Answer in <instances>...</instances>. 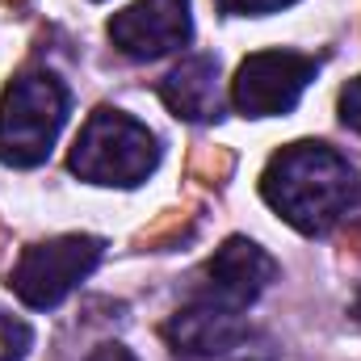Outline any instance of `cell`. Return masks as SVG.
I'll return each mask as SVG.
<instances>
[{
    "mask_svg": "<svg viewBox=\"0 0 361 361\" xmlns=\"http://www.w3.org/2000/svg\"><path fill=\"white\" fill-rule=\"evenodd\" d=\"M89 361H139V357H135L126 345H101V349H97Z\"/></svg>",
    "mask_w": 361,
    "mask_h": 361,
    "instance_id": "12",
    "label": "cell"
},
{
    "mask_svg": "<svg viewBox=\"0 0 361 361\" xmlns=\"http://www.w3.org/2000/svg\"><path fill=\"white\" fill-rule=\"evenodd\" d=\"M68 122V89L55 72H21L0 97V164L38 169Z\"/></svg>",
    "mask_w": 361,
    "mask_h": 361,
    "instance_id": "3",
    "label": "cell"
},
{
    "mask_svg": "<svg viewBox=\"0 0 361 361\" xmlns=\"http://www.w3.org/2000/svg\"><path fill=\"white\" fill-rule=\"evenodd\" d=\"M353 319L361 324V290H357V298H353Z\"/></svg>",
    "mask_w": 361,
    "mask_h": 361,
    "instance_id": "13",
    "label": "cell"
},
{
    "mask_svg": "<svg viewBox=\"0 0 361 361\" xmlns=\"http://www.w3.org/2000/svg\"><path fill=\"white\" fill-rule=\"evenodd\" d=\"M261 197L302 235H324L357 197L353 164L315 139L290 143L265 164Z\"/></svg>",
    "mask_w": 361,
    "mask_h": 361,
    "instance_id": "1",
    "label": "cell"
},
{
    "mask_svg": "<svg viewBox=\"0 0 361 361\" xmlns=\"http://www.w3.org/2000/svg\"><path fill=\"white\" fill-rule=\"evenodd\" d=\"M341 122L361 135V76L349 80V89L341 92Z\"/></svg>",
    "mask_w": 361,
    "mask_h": 361,
    "instance_id": "11",
    "label": "cell"
},
{
    "mask_svg": "<svg viewBox=\"0 0 361 361\" xmlns=\"http://www.w3.org/2000/svg\"><path fill=\"white\" fill-rule=\"evenodd\" d=\"M273 277H277V265H273L269 252H265L261 244L244 240V235H231V240H223V248H214V257L206 261L202 281H197V290H193V302H206V307L244 315V311L269 290Z\"/></svg>",
    "mask_w": 361,
    "mask_h": 361,
    "instance_id": "6",
    "label": "cell"
},
{
    "mask_svg": "<svg viewBox=\"0 0 361 361\" xmlns=\"http://www.w3.org/2000/svg\"><path fill=\"white\" fill-rule=\"evenodd\" d=\"M101 257H105V244L97 235H55L17 257L8 290L34 311H51L101 265Z\"/></svg>",
    "mask_w": 361,
    "mask_h": 361,
    "instance_id": "4",
    "label": "cell"
},
{
    "mask_svg": "<svg viewBox=\"0 0 361 361\" xmlns=\"http://www.w3.org/2000/svg\"><path fill=\"white\" fill-rule=\"evenodd\" d=\"M72 173L89 185H118V189H135L156 173L160 164V139L130 114L101 105L89 114V122L80 126L72 156H68Z\"/></svg>",
    "mask_w": 361,
    "mask_h": 361,
    "instance_id": "2",
    "label": "cell"
},
{
    "mask_svg": "<svg viewBox=\"0 0 361 361\" xmlns=\"http://www.w3.org/2000/svg\"><path fill=\"white\" fill-rule=\"evenodd\" d=\"M298 0H219L223 13H235V17H265V13H281Z\"/></svg>",
    "mask_w": 361,
    "mask_h": 361,
    "instance_id": "10",
    "label": "cell"
},
{
    "mask_svg": "<svg viewBox=\"0 0 361 361\" xmlns=\"http://www.w3.org/2000/svg\"><path fill=\"white\" fill-rule=\"evenodd\" d=\"M30 345H34L30 324L8 315V311H0V361H21L30 353Z\"/></svg>",
    "mask_w": 361,
    "mask_h": 361,
    "instance_id": "9",
    "label": "cell"
},
{
    "mask_svg": "<svg viewBox=\"0 0 361 361\" xmlns=\"http://www.w3.org/2000/svg\"><path fill=\"white\" fill-rule=\"evenodd\" d=\"M193 38L189 0H135L130 8L109 17V42L130 59L173 55Z\"/></svg>",
    "mask_w": 361,
    "mask_h": 361,
    "instance_id": "7",
    "label": "cell"
},
{
    "mask_svg": "<svg viewBox=\"0 0 361 361\" xmlns=\"http://www.w3.org/2000/svg\"><path fill=\"white\" fill-rule=\"evenodd\" d=\"M319 63L298 51H257L240 63L231 80V105L244 118H277L298 105V97L315 80Z\"/></svg>",
    "mask_w": 361,
    "mask_h": 361,
    "instance_id": "5",
    "label": "cell"
},
{
    "mask_svg": "<svg viewBox=\"0 0 361 361\" xmlns=\"http://www.w3.org/2000/svg\"><path fill=\"white\" fill-rule=\"evenodd\" d=\"M164 105L185 122H214L223 114V89H219V59L189 55L160 80Z\"/></svg>",
    "mask_w": 361,
    "mask_h": 361,
    "instance_id": "8",
    "label": "cell"
}]
</instances>
